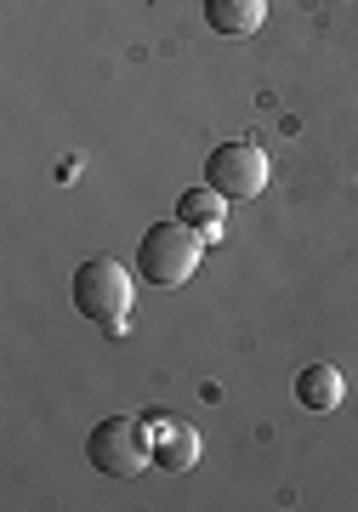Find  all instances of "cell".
Instances as JSON below:
<instances>
[{"instance_id":"6da1fadb","label":"cell","mask_w":358,"mask_h":512,"mask_svg":"<svg viewBox=\"0 0 358 512\" xmlns=\"http://www.w3.org/2000/svg\"><path fill=\"white\" fill-rule=\"evenodd\" d=\"M131 302H137V285H131L126 262H114V256L80 262V274H74V308L86 313V319H97L108 336H126Z\"/></svg>"},{"instance_id":"7a4b0ae2","label":"cell","mask_w":358,"mask_h":512,"mask_svg":"<svg viewBox=\"0 0 358 512\" xmlns=\"http://www.w3.org/2000/svg\"><path fill=\"white\" fill-rule=\"evenodd\" d=\"M199 256H205V234L188 228L182 217H171V222L143 228V239H137V274L148 285H182V279L199 274Z\"/></svg>"},{"instance_id":"3957f363","label":"cell","mask_w":358,"mask_h":512,"mask_svg":"<svg viewBox=\"0 0 358 512\" xmlns=\"http://www.w3.org/2000/svg\"><path fill=\"white\" fill-rule=\"evenodd\" d=\"M86 461L103 478H137L143 467H154V427L148 416H108L91 427Z\"/></svg>"},{"instance_id":"277c9868","label":"cell","mask_w":358,"mask_h":512,"mask_svg":"<svg viewBox=\"0 0 358 512\" xmlns=\"http://www.w3.org/2000/svg\"><path fill=\"white\" fill-rule=\"evenodd\" d=\"M205 183L222 194V200H256L268 188V154L245 137H228V143L211 148L205 160Z\"/></svg>"},{"instance_id":"5b68a950","label":"cell","mask_w":358,"mask_h":512,"mask_svg":"<svg viewBox=\"0 0 358 512\" xmlns=\"http://www.w3.org/2000/svg\"><path fill=\"white\" fill-rule=\"evenodd\" d=\"M148 427H154V467H165V473H188V467L199 461V433L188 427V421L148 416Z\"/></svg>"},{"instance_id":"8992f818","label":"cell","mask_w":358,"mask_h":512,"mask_svg":"<svg viewBox=\"0 0 358 512\" xmlns=\"http://www.w3.org/2000/svg\"><path fill=\"white\" fill-rule=\"evenodd\" d=\"M341 393H347V382H341L336 365H307L302 376H296V404H302V410L330 416V410H341Z\"/></svg>"},{"instance_id":"52a82bcc","label":"cell","mask_w":358,"mask_h":512,"mask_svg":"<svg viewBox=\"0 0 358 512\" xmlns=\"http://www.w3.org/2000/svg\"><path fill=\"white\" fill-rule=\"evenodd\" d=\"M177 217L188 222V228H199L205 239H222V228H228V200H222L211 183H205V188H188V194L177 200Z\"/></svg>"},{"instance_id":"ba28073f","label":"cell","mask_w":358,"mask_h":512,"mask_svg":"<svg viewBox=\"0 0 358 512\" xmlns=\"http://www.w3.org/2000/svg\"><path fill=\"white\" fill-rule=\"evenodd\" d=\"M268 18V0H205V23L216 35H256Z\"/></svg>"}]
</instances>
